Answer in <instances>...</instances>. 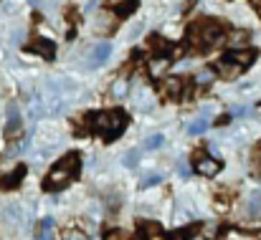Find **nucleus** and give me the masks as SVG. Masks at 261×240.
Instances as JSON below:
<instances>
[{
  "label": "nucleus",
  "instance_id": "nucleus-9",
  "mask_svg": "<svg viewBox=\"0 0 261 240\" xmlns=\"http://www.w3.org/2000/svg\"><path fill=\"white\" fill-rule=\"evenodd\" d=\"M246 215L249 218H259L261 215V192H254L246 202Z\"/></svg>",
  "mask_w": 261,
  "mask_h": 240
},
{
  "label": "nucleus",
  "instance_id": "nucleus-3",
  "mask_svg": "<svg viewBox=\"0 0 261 240\" xmlns=\"http://www.w3.org/2000/svg\"><path fill=\"white\" fill-rule=\"evenodd\" d=\"M91 119H94L96 132H101L107 142L117 139V137L124 132V127H127V116H124L122 111H101V114H96V116H91Z\"/></svg>",
  "mask_w": 261,
  "mask_h": 240
},
{
  "label": "nucleus",
  "instance_id": "nucleus-8",
  "mask_svg": "<svg viewBox=\"0 0 261 240\" xmlns=\"http://www.w3.org/2000/svg\"><path fill=\"white\" fill-rule=\"evenodd\" d=\"M109 53H112V48H109V43H99L94 51H91V64H104L107 58H109Z\"/></svg>",
  "mask_w": 261,
  "mask_h": 240
},
{
  "label": "nucleus",
  "instance_id": "nucleus-25",
  "mask_svg": "<svg viewBox=\"0 0 261 240\" xmlns=\"http://www.w3.org/2000/svg\"><path fill=\"white\" fill-rule=\"evenodd\" d=\"M124 91H127V86H124V81H119V86L114 83V94H119V96H122Z\"/></svg>",
  "mask_w": 261,
  "mask_h": 240
},
{
  "label": "nucleus",
  "instance_id": "nucleus-26",
  "mask_svg": "<svg viewBox=\"0 0 261 240\" xmlns=\"http://www.w3.org/2000/svg\"><path fill=\"white\" fill-rule=\"evenodd\" d=\"M107 240H122V235H119V233H112V235H109Z\"/></svg>",
  "mask_w": 261,
  "mask_h": 240
},
{
  "label": "nucleus",
  "instance_id": "nucleus-12",
  "mask_svg": "<svg viewBox=\"0 0 261 240\" xmlns=\"http://www.w3.org/2000/svg\"><path fill=\"white\" fill-rule=\"evenodd\" d=\"M20 116H13V119H8V127H5V137L8 139H13V137H18L20 134Z\"/></svg>",
  "mask_w": 261,
  "mask_h": 240
},
{
  "label": "nucleus",
  "instance_id": "nucleus-23",
  "mask_svg": "<svg viewBox=\"0 0 261 240\" xmlns=\"http://www.w3.org/2000/svg\"><path fill=\"white\" fill-rule=\"evenodd\" d=\"M137 160H140V155H137V149H132V152L124 157V164H127V167H135V162Z\"/></svg>",
  "mask_w": 261,
  "mask_h": 240
},
{
  "label": "nucleus",
  "instance_id": "nucleus-27",
  "mask_svg": "<svg viewBox=\"0 0 261 240\" xmlns=\"http://www.w3.org/2000/svg\"><path fill=\"white\" fill-rule=\"evenodd\" d=\"M254 3H256V5H261V0H254Z\"/></svg>",
  "mask_w": 261,
  "mask_h": 240
},
{
  "label": "nucleus",
  "instance_id": "nucleus-10",
  "mask_svg": "<svg viewBox=\"0 0 261 240\" xmlns=\"http://www.w3.org/2000/svg\"><path fill=\"white\" fill-rule=\"evenodd\" d=\"M142 235H145V240H163V230H160L158 223H145L142 225Z\"/></svg>",
  "mask_w": 261,
  "mask_h": 240
},
{
  "label": "nucleus",
  "instance_id": "nucleus-7",
  "mask_svg": "<svg viewBox=\"0 0 261 240\" xmlns=\"http://www.w3.org/2000/svg\"><path fill=\"white\" fill-rule=\"evenodd\" d=\"M182 94V81L180 79H168L163 83V96H168V99H177Z\"/></svg>",
  "mask_w": 261,
  "mask_h": 240
},
{
  "label": "nucleus",
  "instance_id": "nucleus-17",
  "mask_svg": "<svg viewBox=\"0 0 261 240\" xmlns=\"http://www.w3.org/2000/svg\"><path fill=\"white\" fill-rule=\"evenodd\" d=\"M168 66H170V64H168V58H155V61L150 64V71H152V74L158 76V74H163V71H165Z\"/></svg>",
  "mask_w": 261,
  "mask_h": 240
},
{
  "label": "nucleus",
  "instance_id": "nucleus-18",
  "mask_svg": "<svg viewBox=\"0 0 261 240\" xmlns=\"http://www.w3.org/2000/svg\"><path fill=\"white\" fill-rule=\"evenodd\" d=\"M135 5H137V0H122V5L117 8V15H129Z\"/></svg>",
  "mask_w": 261,
  "mask_h": 240
},
{
  "label": "nucleus",
  "instance_id": "nucleus-4",
  "mask_svg": "<svg viewBox=\"0 0 261 240\" xmlns=\"http://www.w3.org/2000/svg\"><path fill=\"white\" fill-rule=\"evenodd\" d=\"M193 169H195L198 174H203V177H213V174H218L221 162H216L213 157H208L203 149H198V152L193 155Z\"/></svg>",
  "mask_w": 261,
  "mask_h": 240
},
{
  "label": "nucleus",
  "instance_id": "nucleus-6",
  "mask_svg": "<svg viewBox=\"0 0 261 240\" xmlns=\"http://www.w3.org/2000/svg\"><path fill=\"white\" fill-rule=\"evenodd\" d=\"M23 177H25V167L20 164L18 169H13L10 174H5V177L0 179V187H3V190H13V187H18V182H20Z\"/></svg>",
  "mask_w": 261,
  "mask_h": 240
},
{
  "label": "nucleus",
  "instance_id": "nucleus-5",
  "mask_svg": "<svg viewBox=\"0 0 261 240\" xmlns=\"http://www.w3.org/2000/svg\"><path fill=\"white\" fill-rule=\"evenodd\" d=\"M28 51L31 53H38V56H43V58H54V53H56V48H54V43L48 41V38H36L31 46H28Z\"/></svg>",
  "mask_w": 261,
  "mask_h": 240
},
{
  "label": "nucleus",
  "instance_id": "nucleus-24",
  "mask_svg": "<svg viewBox=\"0 0 261 240\" xmlns=\"http://www.w3.org/2000/svg\"><path fill=\"white\" fill-rule=\"evenodd\" d=\"M211 79H213V71H200V74L195 76V81H198V83H208Z\"/></svg>",
  "mask_w": 261,
  "mask_h": 240
},
{
  "label": "nucleus",
  "instance_id": "nucleus-2",
  "mask_svg": "<svg viewBox=\"0 0 261 240\" xmlns=\"http://www.w3.org/2000/svg\"><path fill=\"white\" fill-rule=\"evenodd\" d=\"M79 169H82V160H79V155H66L64 160L54 167V172L46 177L43 187H46L48 192H54V190H64V187H66L76 174H79Z\"/></svg>",
  "mask_w": 261,
  "mask_h": 240
},
{
  "label": "nucleus",
  "instance_id": "nucleus-15",
  "mask_svg": "<svg viewBox=\"0 0 261 240\" xmlns=\"http://www.w3.org/2000/svg\"><path fill=\"white\" fill-rule=\"evenodd\" d=\"M96 23H99V25H96V31H99V33H107V31H112V25H109V23H112V15L101 13V15L96 18Z\"/></svg>",
  "mask_w": 261,
  "mask_h": 240
},
{
  "label": "nucleus",
  "instance_id": "nucleus-14",
  "mask_svg": "<svg viewBox=\"0 0 261 240\" xmlns=\"http://www.w3.org/2000/svg\"><path fill=\"white\" fill-rule=\"evenodd\" d=\"M51 230H54V220L51 218L41 220V225H38V240H51Z\"/></svg>",
  "mask_w": 261,
  "mask_h": 240
},
{
  "label": "nucleus",
  "instance_id": "nucleus-21",
  "mask_svg": "<svg viewBox=\"0 0 261 240\" xmlns=\"http://www.w3.org/2000/svg\"><path fill=\"white\" fill-rule=\"evenodd\" d=\"M66 240H89V238H87V233H82V230H69Z\"/></svg>",
  "mask_w": 261,
  "mask_h": 240
},
{
  "label": "nucleus",
  "instance_id": "nucleus-19",
  "mask_svg": "<svg viewBox=\"0 0 261 240\" xmlns=\"http://www.w3.org/2000/svg\"><path fill=\"white\" fill-rule=\"evenodd\" d=\"M163 144V134H152V137H147V142H145V149H158Z\"/></svg>",
  "mask_w": 261,
  "mask_h": 240
},
{
  "label": "nucleus",
  "instance_id": "nucleus-16",
  "mask_svg": "<svg viewBox=\"0 0 261 240\" xmlns=\"http://www.w3.org/2000/svg\"><path fill=\"white\" fill-rule=\"evenodd\" d=\"M150 46H152L155 51H160V53H165V51H170V46H168V41H165V38H160V36H152V38H150Z\"/></svg>",
  "mask_w": 261,
  "mask_h": 240
},
{
  "label": "nucleus",
  "instance_id": "nucleus-11",
  "mask_svg": "<svg viewBox=\"0 0 261 240\" xmlns=\"http://www.w3.org/2000/svg\"><path fill=\"white\" fill-rule=\"evenodd\" d=\"M246 41H249V33L246 31H233L228 36V46L231 48H241V46H246Z\"/></svg>",
  "mask_w": 261,
  "mask_h": 240
},
{
  "label": "nucleus",
  "instance_id": "nucleus-20",
  "mask_svg": "<svg viewBox=\"0 0 261 240\" xmlns=\"http://www.w3.org/2000/svg\"><path fill=\"white\" fill-rule=\"evenodd\" d=\"M251 162H254V169L261 172V142L254 147V152H251Z\"/></svg>",
  "mask_w": 261,
  "mask_h": 240
},
{
  "label": "nucleus",
  "instance_id": "nucleus-13",
  "mask_svg": "<svg viewBox=\"0 0 261 240\" xmlns=\"http://www.w3.org/2000/svg\"><path fill=\"white\" fill-rule=\"evenodd\" d=\"M205 129H208V119H205V114H203L200 119L190 122V127H188V134H193V137H195V134H203Z\"/></svg>",
  "mask_w": 261,
  "mask_h": 240
},
{
  "label": "nucleus",
  "instance_id": "nucleus-22",
  "mask_svg": "<svg viewBox=\"0 0 261 240\" xmlns=\"http://www.w3.org/2000/svg\"><path fill=\"white\" fill-rule=\"evenodd\" d=\"M160 182H163V177H160V174H150V177L145 179V185H142V187H152V185H160Z\"/></svg>",
  "mask_w": 261,
  "mask_h": 240
},
{
  "label": "nucleus",
  "instance_id": "nucleus-1",
  "mask_svg": "<svg viewBox=\"0 0 261 240\" xmlns=\"http://www.w3.org/2000/svg\"><path fill=\"white\" fill-rule=\"evenodd\" d=\"M221 36H223V23L221 20H195L188 31V38H190L193 48H198V51L213 48V43H218Z\"/></svg>",
  "mask_w": 261,
  "mask_h": 240
}]
</instances>
